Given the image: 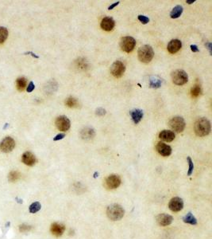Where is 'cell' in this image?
<instances>
[{
  "instance_id": "obj_1",
  "label": "cell",
  "mask_w": 212,
  "mask_h": 239,
  "mask_svg": "<svg viewBox=\"0 0 212 239\" xmlns=\"http://www.w3.org/2000/svg\"><path fill=\"white\" fill-rule=\"evenodd\" d=\"M195 132L198 136H206L210 132V123L205 117H201L195 121L194 125Z\"/></svg>"
},
{
  "instance_id": "obj_2",
  "label": "cell",
  "mask_w": 212,
  "mask_h": 239,
  "mask_svg": "<svg viewBox=\"0 0 212 239\" xmlns=\"http://www.w3.org/2000/svg\"><path fill=\"white\" fill-rule=\"evenodd\" d=\"M124 210L118 204H112L107 210V217L112 221H118L124 216Z\"/></svg>"
},
{
  "instance_id": "obj_3",
  "label": "cell",
  "mask_w": 212,
  "mask_h": 239,
  "mask_svg": "<svg viewBox=\"0 0 212 239\" xmlns=\"http://www.w3.org/2000/svg\"><path fill=\"white\" fill-rule=\"evenodd\" d=\"M138 59L143 63H149L152 61V58L154 56L153 49L149 45H144L141 46L137 52Z\"/></svg>"
},
{
  "instance_id": "obj_4",
  "label": "cell",
  "mask_w": 212,
  "mask_h": 239,
  "mask_svg": "<svg viewBox=\"0 0 212 239\" xmlns=\"http://www.w3.org/2000/svg\"><path fill=\"white\" fill-rule=\"evenodd\" d=\"M172 80L176 85H183L188 82V76L183 69H176L172 73Z\"/></svg>"
},
{
  "instance_id": "obj_5",
  "label": "cell",
  "mask_w": 212,
  "mask_h": 239,
  "mask_svg": "<svg viewBox=\"0 0 212 239\" xmlns=\"http://www.w3.org/2000/svg\"><path fill=\"white\" fill-rule=\"evenodd\" d=\"M168 125H169V127L172 129V130L180 133V132H182L184 130L186 124L183 117H181V116H175V117H172L169 120Z\"/></svg>"
},
{
  "instance_id": "obj_6",
  "label": "cell",
  "mask_w": 212,
  "mask_h": 239,
  "mask_svg": "<svg viewBox=\"0 0 212 239\" xmlns=\"http://www.w3.org/2000/svg\"><path fill=\"white\" fill-rule=\"evenodd\" d=\"M136 46V40L130 36H126L121 38L120 41V47L122 50L126 53H130L134 49Z\"/></svg>"
},
{
  "instance_id": "obj_7",
  "label": "cell",
  "mask_w": 212,
  "mask_h": 239,
  "mask_svg": "<svg viewBox=\"0 0 212 239\" xmlns=\"http://www.w3.org/2000/svg\"><path fill=\"white\" fill-rule=\"evenodd\" d=\"M126 70V66L124 63L120 61H116L111 66V73L114 78H121Z\"/></svg>"
},
{
  "instance_id": "obj_8",
  "label": "cell",
  "mask_w": 212,
  "mask_h": 239,
  "mask_svg": "<svg viewBox=\"0 0 212 239\" xmlns=\"http://www.w3.org/2000/svg\"><path fill=\"white\" fill-rule=\"evenodd\" d=\"M55 124H56V126L58 130L61 131V132H66L70 129L71 126L70 120L65 116H58L56 118Z\"/></svg>"
},
{
  "instance_id": "obj_9",
  "label": "cell",
  "mask_w": 212,
  "mask_h": 239,
  "mask_svg": "<svg viewBox=\"0 0 212 239\" xmlns=\"http://www.w3.org/2000/svg\"><path fill=\"white\" fill-rule=\"evenodd\" d=\"M15 147V141L13 138L7 136L5 137L0 143V149L2 150L3 152L8 153L11 152Z\"/></svg>"
},
{
  "instance_id": "obj_10",
  "label": "cell",
  "mask_w": 212,
  "mask_h": 239,
  "mask_svg": "<svg viewBox=\"0 0 212 239\" xmlns=\"http://www.w3.org/2000/svg\"><path fill=\"white\" fill-rule=\"evenodd\" d=\"M106 186L109 189H116L121 184V178L118 175H111L106 179Z\"/></svg>"
},
{
  "instance_id": "obj_11",
  "label": "cell",
  "mask_w": 212,
  "mask_h": 239,
  "mask_svg": "<svg viewBox=\"0 0 212 239\" xmlns=\"http://www.w3.org/2000/svg\"><path fill=\"white\" fill-rule=\"evenodd\" d=\"M168 207L173 212L181 211L184 207V202L179 197H175L171 199L170 202L168 204Z\"/></svg>"
},
{
  "instance_id": "obj_12",
  "label": "cell",
  "mask_w": 212,
  "mask_h": 239,
  "mask_svg": "<svg viewBox=\"0 0 212 239\" xmlns=\"http://www.w3.org/2000/svg\"><path fill=\"white\" fill-rule=\"evenodd\" d=\"M156 149L162 156H169L172 153V148L163 142H158L156 146Z\"/></svg>"
},
{
  "instance_id": "obj_13",
  "label": "cell",
  "mask_w": 212,
  "mask_h": 239,
  "mask_svg": "<svg viewBox=\"0 0 212 239\" xmlns=\"http://www.w3.org/2000/svg\"><path fill=\"white\" fill-rule=\"evenodd\" d=\"M182 47V42L178 39H172L168 44L167 49L170 53H177Z\"/></svg>"
},
{
  "instance_id": "obj_14",
  "label": "cell",
  "mask_w": 212,
  "mask_h": 239,
  "mask_svg": "<svg viewBox=\"0 0 212 239\" xmlns=\"http://www.w3.org/2000/svg\"><path fill=\"white\" fill-rule=\"evenodd\" d=\"M172 217L167 214H160L157 217V221L160 226H166L170 225L172 222Z\"/></svg>"
},
{
  "instance_id": "obj_15",
  "label": "cell",
  "mask_w": 212,
  "mask_h": 239,
  "mask_svg": "<svg viewBox=\"0 0 212 239\" xmlns=\"http://www.w3.org/2000/svg\"><path fill=\"white\" fill-rule=\"evenodd\" d=\"M114 25H115V23H114V19L111 17H105L102 19L101 21V28L103 30H106V31H111L114 29Z\"/></svg>"
},
{
  "instance_id": "obj_16",
  "label": "cell",
  "mask_w": 212,
  "mask_h": 239,
  "mask_svg": "<svg viewBox=\"0 0 212 239\" xmlns=\"http://www.w3.org/2000/svg\"><path fill=\"white\" fill-rule=\"evenodd\" d=\"M22 161L26 165L32 167L36 163V157L33 155V153L30 151H26V152L23 153L22 156Z\"/></svg>"
},
{
  "instance_id": "obj_17",
  "label": "cell",
  "mask_w": 212,
  "mask_h": 239,
  "mask_svg": "<svg viewBox=\"0 0 212 239\" xmlns=\"http://www.w3.org/2000/svg\"><path fill=\"white\" fill-rule=\"evenodd\" d=\"M95 132L91 127H85L80 131V136L85 140H90L95 137Z\"/></svg>"
},
{
  "instance_id": "obj_18",
  "label": "cell",
  "mask_w": 212,
  "mask_h": 239,
  "mask_svg": "<svg viewBox=\"0 0 212 239\" xmlns=\"http://www.w3.org/2000/svg\"><path fill=\"white\" fill-rule=\"evenodd\" d=\"M50 230L51 233L54 236H56V237H60V236L64 234V232H65V226L64 225H62V224L55 222V223H53L51 225Z\"/></svg>"
},
{
  "instance_id": "obj_19",
  "label": "cell",
  "mask_w": 212,
  "mask_h": 239,
  "mask_svg": "<svg viewBox=\"0 0 212 239\" xmlns=\"http://www.w3.org/2000/svg\"><path fill=\"white\" fill-rule=\"evenodd\" d=\"M175 133L172 131L163 130L159 133V138L166 142H172L175 139Z\"/></svg>"
},
{
  "instance_id": "obj_20",
  "label": "cell",
  "mask_w": 212,
  "mask_h": 239,
  "mask_svg": "<svg viewBox=\"0 0 212 239\" xmlns=\"http://www.w3.org/2000/svg\"><path fill=\"white\" fill-rule=\"evenodd\" d=\"M130 114L135 125L138 124L143 117V112L141 109H133V110L130 111Z\"/></svg>"
},
{
  "instance_id": "obj_21",
  "label": "cell",
  "mask_w": 212,
  "mask_h": 239,
  "mask_svg": "<svg viewBox=\"0 0 212 239\" xmlns=\"http://www.w3.org/2000/svg\"><path fill=\"white\" fill-rule=\"evenodd\" d=\"M162 79L157 76H151L149 78V87L153 89H158L161 86Z\"/></svg>"
},
{
  "instance_id": "obj_22",
  "label": "cell",
  "mask_w": 212,
  "mask_h": 239,
  "mask_svg": "<svg viewBox=\"0 0 212 239\" xmlns=\"http://www.w3.org/2000/svg\"><path fill=\"white\" fill-rule=\"evenodd\" d=\"M183 7L182 6H176L172 9V11L170 13V17L172 18H179L180 16L183 13Z\"/></svg>"
},
{
  "instance_id": "obj_23",
  "label": "cell",
  "mask_w": 212,
  "mask_h": 239,
  "mask_svg": "<svg viewBox=\"0 0 212 239\" xmlns=\"http://www.w3.org/2000/svg\"><path fill=\"white\" fill-rule=\"evenodd\" d=\"M26 79L25 78H23V77L18 78V79L16 80V86H17V89H18V90H19V91H23V90L26 89Z\"/></svg>"
},
{
  "instance_id": "obj_24",
  "label": "cell",
  "mask_w": 212,
  "mask_h": 239,
  "mask_svg": "<svg viewBox=\"0 0 212 239\" xmlns=\"http://www.w3.org/2000/svg\"><path fill=\"white\" fill-rule=\"evenodd\" d=\"M183 220L185 223L191 224V225H196L197 224V220L196 218L193 216V215L191 213H188L183 218Z\"/></svg>"
},
{
  "instance_id": "obj_25",
  "label": "cell",
  "mask_w": 212,
  "mask_h": 239,
  "mask_svg": "<svg viewBox=\"0 0 212 239\" xmlns=\"http://www.w3.org/2000/svg\"><path fill=\"white\" fill-rule=\"evenodd\" d=\"M65 104L69 108H78L79 107L80 103L77 100V99L70 97L66 99V100H65Z\"/></svg>"
},
{
  "instance_id": "obj_26",
  "label": "cell",
  "mask_w": 212,
  "mask_h": 239,
  "mask_svg": "<svg viewBox=\"0 0 212 239\" xmlns=\"http://www.w3.org/2000/svg\"><path fill=\"white\" fill-rule=\"evenodd\" d=\"M8 37V30L6 27H0V44L3 43Z\"/></svg>"
},
{
  "instance_id": "obj_27",
  "label": "cell",
  "mask_w": 212,
  "mask_h": 239,
  "mask_svg": "<svg viewBox=\"0 0 212 239\" xmlns=\"http://www.w3.org/2000/svg\"><path fill=\"white\" fill-rule=\"evenodd\" d=\"M202 93V89L200 84H195L191 89V94L193 97H198Z\"/></svg>"
},
{
  "instance_id": "obj_28",
  "label": "cell",
  "mask_w": 212,
  "mask_h": 239,
  "mask_svg": "<svg viewBox=\"0 0 212 239\" xmlns=\"http://www.w3.org/2000/svg\"><path fill=\"white\" fill-rule=\"evenodd\" d=\"M20 173L17 170H13V171H11L8 175V180L10 182H15L17 181L18 179L20 178Z\"/></svg>"
},
{
  "instance_id": "obj_29",
  "label": "cell",
  "mask_w": 212,
  "mask_h": 239,
  "mask_svg": "<svg viewBox=\"0 0 212 239\" xmlns=\"http://www.w3.org/2000/svg\"><path fill=\"white\" fill-rule=\"evenodd\" d=\"M41 203L38 202H35L32 203L30 206V212L32 214H34V213H37V211H39L41 210Z\"/></svg>"
},
{
  "instance_id": "obj_30",
  "label": "cell",
  "mask_w": 212,
  "mask_h": 239,
  "mask_svg": "<svg viewBox=\"0 0 212 239\" xmlns=\"http://www.w3.org/2000/svg\"><path fill=\"white\" fill-rule=\"evenodd\" d=\"M31 229H32L31 226L26 225V224H22V225L19 226V230H20V232L22 233L28 232V231H30Z\"/></svg>"
},
{
  "instance_id": "obj_31",
  "label": "cell",
  "mask_w": 212,
  "mask_h": 239,
  "mask_svg": "<svg viewBox=\"0 0 212 239\" xmlns=\"http://www.w3.org/2000/svg\"><path fill=\"white\" fill-rule=\"evenodd\" d=\"M188 165H189V169H188V175L190 176L193 172V170H194V164H193L192 160L190 157H188Z\"/></svg>"
},
{
  "instance_id": "obj_32",
  "label": "cell",
  "mask_w": 212,
  "mask_h": 239,
  "mask_svg": "<svg viewBox=\"0 0 212 239\" xmlns=\"http://www.w3.org/2000/svg\"><path fill=\"white\" fill-rule=\"evenodd\" d=\"M138 20L142 23V24H147L149 22V18L146 16L144 15H138Z\"/></svg>"
},
{
  "instance_id": "obj_33",
  "label": "cell",
  "mask_w": 212,
  "mask_h": 239,
  "mask_svg": "<svg viewBox=\"0 0 212 239\" xmlns=\"http://www.w3.org/2000/svg\"><path fill=\"white\" fill-rule=\"evenodd\" d=\"M96 115L100 116H103L106 114V110L103 108H99V109H96V112H95Z\"/></svg>"
},
{
  "instance_id": "obj_34",
  "label": "cell",
  "mask_w": 212,
  "mask_h": 239,
  "mask_svg": "<svg viewBox=\"0 0 212 239\" xmlns=\"http://www.w3.org/2000/svg\"><path fill=\"white\" fill-rule=\"evenodd\" d=\"M65 133H60V134H58V135H56V136H55V137L53 138V140H54V141L60 140L64 139V138H65Z\"/></svg>"
},
{
  "instance_id": "obj_35",
  "label": "cell",
  "mask_w": 212,
  "mask_h": 239,
  "mask_svg": "<svg viewBox=\"0 0 212 239\" xmlns=\"http://www.w3.org/2000/svg\"><path fill=\"white\" fill-rule=\"evenodd\" d=\"M34 88H35V85H34L33 82H32L31 81V82H30L28 86H27L26 91L28 92V93H30V92H32L33 89H34Z\"/></svg>"
},
{
  "instance_id": "obj_36",
  "label": "cell",
  "mask_w": 212,
  "mask_h": 239,
  "mask_svg": "<svg viewBox=\"0 0 212 239\" xmlns=\"http://www.w3.org/2000/svg\"><path fill=\"white\" fill-rule=\"evenodd\" d=\"M191 49L192 52H194V53H197V52H199V49H198V46H196V45H191Z\"/></svg>"
},
{
  "instance_id": "obj_37",
  "label": "cell",
  "mask_w": 212,
  "mask_h": 239,
  "mask_svg": "<svg viewBox=\"0 0 212 239\" xmlns=\"http://www.w3.org/2000/svg\"><path fill=\"white\" fill-rule=\"evenodd\" d=\"M119 3H120L119 1H118L117 3H114L111 4V5L108 7V10H110V11H111V10H113L114 8V7H116V6H118V4H119Z\"/></svg>"
},
{
  "instance_id": "obj_38",
  "label": "cell",
  "mask_w": 212,
  "mask_h": 239,
  "mask_svg": "<svg viewBox=\"0 0 212 239\" xmlns=\"http://www.w3.org/2000/svg\"><path fill=\"white\" fill-rule=\"evenodd\" d=\"M206 46H207V49L210 51V53H211V43L210 42H207V43H206Z\"/></svg>"
},
{
  "instance_id": "obj_39",
  "label": "cell",
  "mask_w": 212,
  "mask_h": 239,
  "mask_svg": "<svg viewBox=\"0 0 212 239\" xmlns=\"http://www.w3.org/2000/svg\"><path fill=\"white\" fill-rule=\"evenodd\" d=\"M195 2V0H187V1H186V3L188 4H192L194 3Z\"/></svg>"
},
{
  "instance_id": "obj_40",
  "label": "cell",
  "mask_w": 212,
  "mask_h": 239,
  "mask_svg": "<svg viewBox=\"0 0 212 239\" xmlns=\"http://www.w3.org/2000/svg\"><path fill=\"white\" fill-rule=\"evenodd\" d=\"M30 53V54H31L32 56H33V57H34V58H39L38 56H37V55H35L33 53H32V52H28V53Z\"/></svg>"
}]
</instances>
